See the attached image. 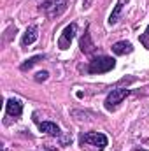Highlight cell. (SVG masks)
Segmentation results:
<instances>
[{"mask_svg": "<svg viewBox=\"0 0 149 151\" xmlns=\"http://www.w3.org/2000/svg\"><path fill=\"white\" fill-rule=\"evenodd\" d=\"M114 67H116V60L114 58H111V56H98V58H93L88 63V72L90 74H105V72H111Z\"/></svg>", "mask_w": 149, "mask_h": 151, "instance_id": "1", "label": "cell"}, {"mask_svg": "<svg viewBox=\"0 0 149 151\" xmlns=\"http://www.w3.org/2000/svg\"><path fill=\"white\" fill-rule=\"evenodd\" d=\"M79 142L84 146V144H91V146H95L98 151H102L107 144H109V141H107V135L105 134H100V132H86V134H82L81 137H79Z\"/></svg>", "mask_w": 149, "mask_h": 151, "instance_id": "2", "label": "cell"}, {"mask_svg": "<svg viewBox=\"0 0 149 151\" xmlns=\"http://www.w3.org/2000/svg\"><path fill=\"white\" fill-rule=\"evenodd\" d=\"M40 9L49 16V18H58L65 12L67 9V0H46Z\"/></svg>", "mask_w": 149, "mask_h": 151, "instance_id": "3", "label": "cell"}, {"mask_svg": "<svg viewBox=\"0 0 149 151\" xmlns=\"http://www.w3.org/2000/svg\"><path fill=\"white\" fill-rule=\"evenodd\" d=\"M128 95H130L128 88H116V90H112L111 93L107 95V99H105V109L107 111H114Z\"/></svg>", "mask_w": 149, "mask_h": 151, "instance_id": "4", "label": "cell"}, {"mask_svg": "<svg viewBox=\"0 0 149 151\" xmlns=\"http://www.w3.org/2000/svg\"><path fill=\"white\" fill-rule=\"evenodd\" d=\"M75 34H77V25L75 23H70V25H67L65 28H63V32H62V35L58 39V47L60 49H69L70 47V44H72V40H74Z\"/></svg>", "mask_w": 149, "mask_h": 151, "instance_id": "5", "label": "cell"}, {"mask_svg": "<svg viewBox=\"0 0 149 151\" xmlns=\"http://www.w3.org/2000/svg\"><path fill=\"white\" fill-rule=\"evenodd\" d=\"M5 111H7V116L19 118L21 113H23V104H21L18 99H9L7 104H5Z\"/></svg>", "mask_w": 149, "mask_h": 151, "instance_id": "6", "label": "cell"}, {"mask_svg": "<svg viewBox=\"0 0 149 151\" xmlns=\"http://www.w3.org/2000/svg\"><path fill=\"white\" fill-rule=\"evenodd\" d=\"M39 28L35 27V25H30L28 28H27V32L23 34V39H21V46L23 47H27V46H30V44H34L35 40H37L39 37Z\"/></svg>", "mask_w": 149, "mask_h": 151, "instance_id": "7", "label": "cell"}, {"mask_svg": "<svg viewBox=\"0 0 149 151\" xmlns=\"http://www.w3.org/2000/svg\"><path fill=\"white\" fill-rule=\"evenodd\" d=\"M132 51H133V46H132V42H128V40H119V42L112 44V53L117 55V56L128 55V53H132Z\"/></svg>", "mask_w": 149, "mask_h": 151, "instance_id": "8", "label": "cell"}, {"mask_svg": "<svg viewBox=\"0 0 149 151\" xmlns=\"http://www.w3.org/2000/svg\"><path fill=\"white\" fill-rule=\"evenodd\" d=\"M39 130H40V132H46V134H49V135H53V137H58V135L62 134L60 127H58L56 123H53V121H42V123H39Z\"/></svg>", "mask_w": 149, "mask_h": 151, "instance_id": "9", "label": "cell"}, {"mask_svg": "<svg viewBox=\"0 0 149 151\" xmlns=\"http://www.w3.org/2000/svg\"><path fill=\"white\" fill-rule=\"evenodd\" d=\"M81 51L84 53V55H91L93 51H95V44L91 42V35H90V32H86L84 34V37L81 39Z\"/></svg>", "mask_w": 149, "mask_h": 151, "instance_id": "10", "label": "cell"}, {"mask_svg": "<svg viewBox=\"0 0 149 151\" xmlns=\"http://www.w3.org/2000/svg\"><path fill=\"white\" fill-rule=\"evenodd\" d=\"M126 4H128V0H117V4H116L114 11H112L111 16H109V25H116V23H117V19H119V14H121L123 7H125Z\"/></svg>", "mask_w": 149, "mask_h": 151, "instance_id": "11", "label": "cell"}, {"mask_svg": "<svg viewBox=\"0 0 149 151\" xmlns=\"http://www.w3.org/2000/svg\"><path fill=\"white\" fill-rule=\"evenodd\" d=\"M44 58H46L44 55H37V56H32V58L25 60V62H23V63L19 65V69H21L23 72H27V70H30V69H32L34 65H37L39 62H40V60H44Z\"/></svg>", "mask_w": 149, "mask_h": 151, "instance_id": "12", "label": "cell"}, {"mask_svg": "<svg viewBox=\"0 0 149 151\" xmlns=\"http://www.w3.org/2000/svg\"><path fill=\"white\" fill-rule=\"evenodd\" d=\"M140 42H142V46H144L146 49H149V27L146 28V32L140 35Z\"/></svg>", "mask_w": 149, "mask_h": 151, "instance_id": "13", "label": "cell"}, {"mask_svg": "<svg viewBox=\"0 0 149 151\" xmlns=\"http://www.w3.org/2000/svg\"><path fill=\"white\" fill-rule=\"evenodd\" d=\"M47 76H49V72H47V70L37 72V74H35V81H37V83H40V81H46V79H47Z\"/></svg>", "mask_w": 149, "mask_h": 151, "instance_id": "14", "label": "cell"}, {"mask_svg": "<svg viewBox=\"0 0 149 151\" xmlns=\"http://www.w3.org/2000/svg\"><path fill=\"white\" fill-rule=\"evenodd\" d=\"M137 151H144V150H137Z\"/></svg>", "mask_w": 149, "mask_h": 151, "instance_id": "15", "label": "cell"}]
</instances>
